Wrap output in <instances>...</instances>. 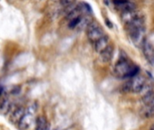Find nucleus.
Masks as SVG:
<instances>
[{"label":"nucleus","mask_w":154,"mask_h":130,"mask_svg":"<svg viewBox=\"0 0 154 130\" xmlns=\"http://www.w3.org/2000/svg\"><path fill=\"white\" fill-rule=\"evenodd\" d=\"M141 98H142V100H143L144 104H148L150 101H152V99H154V91L148 94V95H146V96H144V97H141Z\"/></svg>","instance_id":"nucleus-20"},{"label":"nucleus","mask_w":154,"mask_h":130,"mask_svg":"<svg viewBox=\"0 0 154 130\" xmlns=\"http://www.w3.org/2000/svg\"><path fill=\"white\" fill-rule=\"evenodd\" d=\"M122 90L124 92H131V80L126 81L123 86H122Z\"/></svg>","instance_id":"nucleus-22"},{"label":"nucleus","mask_w":154,"mask_h":130,"mask_svg":"<svg viewBox=\"0 0 154 130\" xmlns=\"http://www.w3.org/2000/svg\"><path fill=\"white\" fill-rule=\"evenodd\" d=\"M153 91H154V90H153L151 84L146 82V84L143 86V88L141 89V90L140 91L139 94H140L141 97H144V96H146V95H148V94H149V93H151Z\"/></svg>","instance_id":"nucleus-18"},{"label":"nucleus","mask_w":154,"mask_h":130,"mask_svg":"<svg viewBox=\"0 0 154 130\" xmlns=\"http://www.w3.org/2000/svg\"><path fill=\"white\" fill-rule=\"evenodd\" d=\"M80 20H81V17L76 18V19H73V20H72V21H69V24H68L69 28L73 29V28L77 27V26H78V25H79V23H80Z\"/></svg>","instance_id":"nucleus-19"},{"label":"nucleus","mask_w":154,"mask_h":130,"mask_svg":"<svg viewBox=\"0 0 154 130\" xmlns=\"http://www.w3.org/2000/svg\"><path fill=\"white\" fill-rule=\"evenodd\" d=\"M86 34H87V37H88L89 41L94 43L104 35L102 27L100 26V25L96 21H94L87 27Z\"/></svg>","instance_id":"nucleus-3"},{"label":"nucleus","mask_w":154,"mask_h":130,"mask_svg":"<svg viewBox=\"0 0 154 130\" xmlns=\"http://www.w3.org/2000/svg\"><path fill=\"white\" fill-rule=\"evenodd\" d=\"M81 15H82L81 11L79 10L78 7H76L74 9H72V11H70L69 13L66 14V19H67L68 21H72V20H73V19H76V18L81 17Z\"/></svg>","instance_id":"nucleus-16"},{"label":"nucleus","mask_w":154,"mask_h":130,"mask_svg":"<svg viewBox=\"0 0 154 130\" xmlns=\"http://www.w3.org/2000/svg\"><path fill=\"white\" fill-rule=\"evenodd\" d=\"M75 0H60V4L62 7H70L72 5H73Z\"/></svg>","instance_id":"nucleus-21"},{"label":"nucleus","mask_w":154,"mask_h":130,"mask_svg":"<svg viewBox=\"0 0 154 130\" xmlns=\"http://www.w3.org/2000/svg\"><path fill=\"white\" fill-rule=\"evenodd\" d=\"M140 115L146 118L154 117V99L149 103L144 104V107L140 110Z\"/></svg>","instance_id":"nucleus-11"},{"label":"nucleus","mask_w":154,"mask_h":130,"mask_svg":"<svg viewBox=\"0 0 154 130\" xmlns=\"http://www.w3.org/2000/svg\"><path fill=\"white\" fill-rule=\"evenodd\" d=\"M11 102L9 99H4L0 104V115L6 116L11 109Z\"/></svg>","instance_id":"nucleus-15"},{"label":"nucleus","mask_w":154,"mask_h":130,"mask_svg":"<svg viewBox=\"0 0 154 130\" xmlns=\"http://www.w3.org/2000/svg\"><path fill=\"white\" fill-rule=\"evenodd\" d=\"M34 115L35 113L26 110L25 115L23 116V117L18 123V128L20 130H26L27 128H29L34 121Z\"/></svg>","instance_id":"nucleus-5"},{"label":"nucleus","mask_w":154,"mask_h":130,"mask_svg":"<svg viewBox=\"0 0 154 130\" xmlns=\"http://www.w3.org/2000/svg\"><path fill=\"white\" fill-rule=\"evenodd\" d=\"M26 110L23 107H19L17 108L12 114V116L10 117V122L13 124H18L19 121L21 120V118L23 117V116L25 115Z\"/></svg>","instance_id":"nucleus-12"},{"label":"nucleus","mask_w":154,"mask_h":130,"mask_svg":"<svg viewBox=\"0 0 154 130\" xmlns=\"http://www.w3.org/2000/svg\"><path fill=\"white\" fill-rule=\"evenodd\" d=\"M94 22L91 15H86L83 17H81L80 23L78 25L79 29H87V27Z\"/></svg>","instance_id":"nucleus-14"},{"label":"nucleus","mask_w":154,"mask_h":130,"mask_svg":"<svg viewBox=\"0 0 154 130\" xmlns=\"http://www.w3.org/2000/svg\"><path fill=\"white\" fill-rule=\"evenodd\" d=\"M138 67L131 63L126 58H120L114 66V72L120 78H132L137 75Z\"/></svg>","instance_id":"nucleus-1"},{"label":"nucleus","mask_w":154,"mask_h":130,"mask_svg":"<svg viewBox=\"0 0 154 130\" xmlns=\"http://www.w3.org/2000/svg\"><path fill=\"white\" fill-rule=\"evenodd\" d=\"M113 46L112 45H109L105 50H103L102 52H100V60L102 62L104 63H108L112 61V57H113Z\"/></svg>","instance_id":"nucleus-8"},{"label":"nucleus","mask_w":154,"mask_h":130,"mask_svg":"<svg viewBox=\"0 0 154 130\" xmlns=\"http://www.w3.org/2000/svg\"><path fill=\"white\" fill-rule=\"evenodd\" d=\"M78 8H79V10L81 11V13H82V15H85V16H86V15H90V14H92V8H91V6L89 5V4H87V3H85V2H82L79 6H78Z\"/></svg>","instance_id":"nucleus-17"},{"label":"nucleus","mask_w":154,"mask_h":130,"mask_svg":"<svg viewBox=\"0 0 154 130\" xmlns=\"http://www.w3.org/2000/svg\"><path fill=\"white\" fill-rule=\"evenodd\" d=\"M131 91L134 93H140L143 86L146 84V80L141 75H135L131 80Z\"/></svg>","instance_id":"nucleus-4"},{"label":"nucleus","mask_w":154,"mask_h":130,"mask_svg":"<svg viewBox=\"0 0 154 130\" xmlns=\"http://www.w3.org/2000/svg\"><path fill=\"white\" fill-rule=\"evenodd\" d=\"M129 36L136 46H142L145 40V27H126Z\"/></svg>","instance_id":"nucleus-2"},{"label":"nucleus","mask_w":154,"mask_h":130,"mask_svg":"<svg viewBox=\"0 0 154 130\" xmlns=\"http://www.w3.org/2000/svg\"><path fill=\"white\" fill-rule=\"evenodd\" d=\"M2 91H3V87H2V86H0V96L2 95Z\"/></svg>","instance_id":"nucleus-25"},{"label":"nucleus","mask_w":154,"mask_h":130,"mask_svg":"<svg viewBox=\"0 0 154 130\" xmlns=\"http://www.w3.org/2000/svg\"><path fill=\"white\" fill-rule=\"evenodd\" d=\"M149 130H154V124L150 126V128H149Z\"/></svg>","instance_id":"nucleus-26"},{"label":"nucleus","mask_w":154,"mask_h":130,"mask_svg":"<svg viewBox=\"0 0 154 130\" xmlns=\"http://www.w3.org/2000/svg\"><path fill=\"white\" fill-rule=\"evenodd\" d=\"M141 48H142V51H143V54H144V56L147 58L148 61H149L151 57L154 56V47H153L152 43H151L149 40H147V39L144 40Z\"/></svg>","instance_id":"nucleus-10"},{"label":"nucleus","mask_w":154,"mask_h":130,"mask_svg":"<svg viewBox=\"0 0 154 130\" xmlns=\"http://www.w3.org/2000/svg\"><path fill=\"white\" fill-rule=\"evenodd\" d=\"M140 16H141L140 15V13L138 11H136V9H134V10H128V11L122 12L121 19L125 25H128V24L133 22L134 20L138 19Z\"/></svg>","instance_id":"nucleus-7"},{"label":"nucleus","mask_w":154,"mask_h":130,"mask_svg":"<svg viewBox=\"0 0 154 130\" xmlns=\"http://www.w3.org/2000/svg\"><path fill=\"white\" fill-rule=\"evenodd\" d=\"M35 130H48L49 129V124L47 119L44 116H39L36 118L35 121Z\"/></svg>","instance_id":"nucleus-13"},{"label":"nucleus","mask_w":154,"mask_h":130,"mask_svg":"<svg viewBox=\"0 0 154 130\" xmlns=\"http://www.w3.org/2000/svg\"><path fill=\"white\" fill-rule=\"evenodd\" d=\"M149 64L151 65V66L154 68V56H153V57H151V58L149 60Z\"/></svg>","instance_id":"nucleus-23"},{"label":"nucleus","mask_w":154,"mask_h":130,"mask_svg":"<svg viewBox=\"0 0 154 130\" xmlns=\"http://www.w3.org/2000/svg\"><path fill=\"white\" fill-rule=\"evenodd\" d=\"M109 37L107 35H103L102 38H100L98 41H96L94 43V50L97 52H102L103 50H105L110 44H109Z\"/></svg>","instance_id":"nucleus-9"},{"label":"nucleus","mask_w":154,"mask_h":130,"mask_svg":"<svg viewBox=\"0 0 154 130\" xmlns=\"http://www.w3.org/2000/svg\"><path fill=\"white\" fill-rule=\"evenodd\" d=\"M106 25H108V27H112V24L111 23V21H109V20H106Z\"/></svg>","instance_id":"nucleus-24"},{"label":"nucleus","mask_w":154,"mask_h":130,"mask_svg":"<svg viewBox=\"0 0 154 130\" xmlns=\"http://www.w3.org/2000/svg\"><path fill=\"white\" fill-rule=\"evenodd\" d=\"M112 1L116 8L122 12L136 9V5L130 0H112Z\"/></svg>","instance_id":"nucleus-6"}]
</instances>
